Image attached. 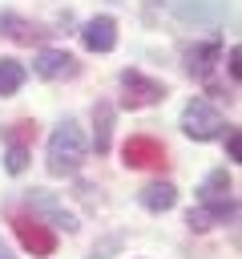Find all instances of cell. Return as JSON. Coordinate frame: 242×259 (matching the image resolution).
I'll return each instance as SVG.
<instances>
[{"mask_svg": "<svg viewBox=\"0 0 242 259\" xmlns=\"http://www.w3.org/2000/svg\"><path fill=\"white\" fill-rule=\"evenodd\" d=\"M173 20H182V24H222L226 16H230V4H222V0H157Z\"/></svg>", "mask_w": 242, "mask_h": 259, "instance_id": "2", "label": "cell"}, {"mask_svg": "<svg viewBox=\"0 0 242 259\" xmlns=\"http://www.w3.org/2000/svg\"><path fill=\"white\" fill-rule=\"evenodd\" d=\"M81 45H85L89 53H113V45H117V20H113V16H93V20H85Z\"/></svg>", "mask_w": 242, "mask_h": 259, "instance_id": "9", "label": "cell"}, {"mask_svg": "<svg viewBox=\"0 0 242 259\" xmlns=\"http://www.w3.org/2000/svg\"><path fill=\"white\" fill-rule=\"evenodd\" d=\"M121 105L125 109H145V105H157L161 97H165V85L161 81H153V77H145L141 69H125L121 73Z\"/></svg>", "mask_w": 242, "mask_h": 259, "instance_id": "4", "label": "cell"}, {"mask_svg": "<svg viewBox=\"0 0 242 259\" xmlns=\"http://www.w3.org/2000/svg\"><path fill=\"white\" fill-rule=\"evenodd\" d=\"M173 202H177V190H173V182H149V186L141 190V206H145V210H153V214H161V210H173Z\"/></svg>", "mask_w": 242, "mask_h": 259, "instance_id": "12", "label": "cell"}, {"mask_svg": "<svg viewBox=\"0 0 242 259\" xmlns=\"http://www.w3.org/2000/svg\"><path fill=\"white\" fill-rule=\"evenodd\" d=\"M0 259H16V255H8V247H4V239H0Z\"/></svg>", "mask_w": 242, "mask_h": 259, "instance_id": "21", "label": "cell"}, {"mask_svg": "<svg viewBox=\"0 0 242 259\" xmlns=\"http://www.w3.org/2000/svg\"><path fill=\"white\" fill-rule=\"evenodd\" d=\"M238 57H242V53H238V45H234V49L226 53V69H230V77H234V81H238V73H242V65H238Z\"/></svg>", "mask_w": 242, "mask_h": 259, "instance_id": "19", "label": "cell"}, {"mask_svg": "<svg viewBox=\"0 0 242 259\" xmlns=\"http://www.w3.org/2000/svg\"><path fill=\"white\" fill-rule=\"evenodd\" d=\"M4 166H8V174H24V166H28V146H24V142H8Z\"/></svg>", "mask_w": 242, "mask_h": 259, "instance_id": "17", "label": "cell"}, {"mask_svg": "<svg viewBox=\"0 0 242 259\" xmlns=\"http://www.w3.org/2000/svg\"><path fill=\"white\" fill-rule=\"evenodd\" d=\"M109 138H113V105L97 101V109H93V146H97V154L109 150Z\"/></svg>", "mask_w": 242, "mask_h": 259, "instance_id": "14", "label": "cell"}, {"mask_svg": "<svg viewBox=\"0 0 242 259\" xmlns=\"http://www.w3.org/2000/svg\"><path fill=\"white\" fill-rule=\"evenodd\" d=\"M230 219H238V202H234V198H226V202H202V206H194V210L186 214V223H190L194 231H210V227L230 223Z\"/></svg>", "mask_w": 242, "mask_h": 259, "instance_id": "10", "label": "cell"}, {"mask_svg": "<svg viewBox=\"0 0 242 259\" xmlns=\"http://www.w3.org/2000/svg\"><path fill=\"white\" fill-rule=\"evenodd\" d=\"M32 73L44 77V81H65V77H77V57L65 53V49H40L32 57Z\"/></svg>", "mask_w": 242, "mask_h": 259, "instance_id": "8", "label": "cell"}, {"mask_svg": "<svg viewBox=\"0 0 242 259\" xmlns=\"http://www.w3.org/2000/svg\"><path fill=\"white\" fill-rule=\"evenodd\" d=\"M24 65L20 61H0V97H12L20 85H24Z\"/></svg>", "mask_w": 242, "mask_h": 259, "instance_id": "16", "label": "cell"}, {"mask_svg": "<svg viewBox=\"0 0 242 259\" xmlns=\"http://www.w3.org/2000/svg\"><path fill=\"white\" fill-rule=\"evenodd\" d=\"M121 162H125L129 170H161V166H165V146H161L157 138L137 134V138H129V142L121 146Z\"/></svg>", "mask_w": 242, "mask_h": 259, "instance_id": "7", "label": "cell"}, {"mask_svg": "<svg viewBox=\"0 0 242 259\" xmlns=\"http://www.w3.org/2000/svg\"><path fill=\"white\" fill-rule=\"evenodd\" d=\"M226 154H230V158H234V162H238V158H242V146H238V130H234V125H230V130H226Z\"/></svg>", "mask_w": 242, "mask_h": 259, "instance_id": "18", "label": "cell"}, {"mask_svg": "<svg viewBox=\"0 0 242 259\" xmlns=\"http://www.w3.org/2000/svg\"><path fill=\"white\" fill-rule=\"evenodd\" d=\"M12 231H16L20 247H24V251H32L36 259H44V255H52V251H56V235H52L36 214H12Z\"/></svg>", "mask_w": 242, "mask_h": 259, "instance_id": "6", "label": "cell"}, {"mask_svg": "<svg viewBox=\"0 0 242 259\" xmlns=\"http://www.w3.org/2000/svg\"><path fill=\"white\" fill-rule=\"evenodd\" d=\"M24 202H28V210H32L44 227H60V231H69V235L77 231V214L65 210V202H60L56 194H48V190H28Z\"/></svg>", "mask_w": 242, "mask_h": 259, "instance_id": "5", "label": "cell"}, {"mask_svg": "<svg viewBox=\"0 0 242 259\" xmlns=\"http://www.w3.org/2000/svg\"><path fill=\"white\" fill-rule=\"evenodd\" d=\"M218 57H222V49H218V40H206V45H194V49H186V73L190 77H210L214 73V65H218Z\"/></svg>", "mask_w": 242, "mask_h": 259, "instance_id": "11", "label": "cell"}, {"mask_svg": "<svg viewBox=\"0 0 242 259\" xmlns=\"http://www.w3.org/2000/svg\"><path fill=\"white\" fill-rule=\"evenodd\" d=\"M0 32L8 36V40H16V45H32V40H40V28H32L24 16H16V12H0Z\"/></svg>", "mask_w": 242, "mask_h": 259, "instance_id": "13", "label": "cell"}, {"mask_svg": "<svg viewBox=\"0 0 242 259\" xmlns=\"http://www.w3.org/2000/svg\"><path fill=\"white\" fill-rule=\"evenodd\" d=\"M85 154H89V142L77 121H60L48 134V174H56V178L77 174L85 166Z\"/></svg>", "mask_w": 242, "mask_h": 259, "instance_id": "1", "label": "cell"}, {"mask_svg": "<svg viewBox=\"0 0 242 259\" xmlns=\"http://www.w3.org/2000/svg\"><path fill=\"white\" fill-rule=\"evenodd\" d=\"M32 134H36V125H32V121H20V130H16V134H8V142H28Z\"/></svg>", "mask_w": 242, "mask_h": 259, "instance_id": "20", "label": "cell"}, {"mask_svg": "<svg viewBox=\"0 0 242 259\" xmlns=\"http://www.w3.org/2000/svg\"><path fill=\"white\" fill-rule=\"evenodd\" d=\"M222 130H226V121H222V113H218L210 101L194 97V101L182 109V134H186V138H194V142H210V138H218Z\"/></svg>", "mask_w": 242, "mask_h": 259, "instance_id": "3", "label": "cell"}, {"mask_svg": "<svg viewBox=\"0 0 242 259\" xmlns=\"http://www.w3.org/2000/svg\"><path fill=\"white\" fill-rule=\"evenodd\" d=\"M198 190H202V202H226L230 190H234V178H230L226 170H210Z\"/></svg>", "mask_w": 242, "mask_h": 259, "instance_id": "15", "label": "cell"}]
</instances>
